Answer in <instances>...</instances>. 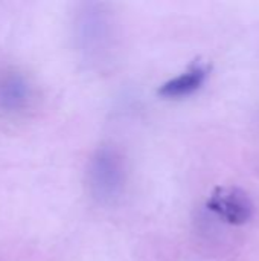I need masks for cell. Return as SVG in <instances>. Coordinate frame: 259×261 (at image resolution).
Returning a JSON list of instances; mask_svg holds the SVG:
<instances>
[{
	"label": "cell",
	"instance_id": "cell-1",
	"mask_svg": "<svg viewBox=\"0 0 259 261\" xmlns=\"http://www.w3.org/2000/svg\"><path fill=\"white\" fill-rule=\"evenodd\" d=\"M124 182L125 168L121 156L108 147L96 150L87 165V185L92 197L102 205H110L121 196Z\"/></svg>",
	"mask_w": 259,
	"mask_h": 261
},
{
	"label": "cell",
	"instance_id": "cell-2",
	"mask_svg": "<svg viewBox=\"0 0 259 261\" xmlns=\"http://www.w3.org/2000/svg\"><path fill=\"white\" fill-rule=\"evenodd\" d=\"M206 206L215 216L234 226L249 223L253 216L252 199L238 187H217L208 197Z\"/></svg>",
	"mask_w": 259,
	"mask_h": 261
},
{
	"label": "cell",
	"instance_id": "cell-3",
	"mask_svg": "<svg viewBox=\"0 0 259 261\" xmlns=\"http://www.w3.org/2000/svg\"><path fill=\"white\" fill-rule=\"evenodd\" d=\"M32 98L29 81L17 72L0 76V110L5 113H18L24 110Z\"/></svg>",
	"mask_w": 259,
	"mask_h": 261
},
{
	"label": "cell",
	"instance_id": "cell-4",
	"mask_svg": "<svg viewBox=\"0 0 259 261\" xmlns=\"http://www.w3.org/2000/svg\"><path fill=\"white\" fill-rule=\"evenodd\" d=\"M206 76H208V69L202 64H195L185 73L163 83L157 89V95L162 98H168V99L192 95L205 84Z\"/></svg>",
	"mask_w": 259,
	"mask_h": 261
}]
</instances>
